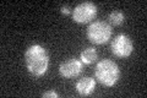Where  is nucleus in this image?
Instances as JSON below:
<instances>
[{
    "label": "nucleus",
    "mask_w": 147,
    "mask_h": 98,
    "mask_svg": "<svg viewBox=\"0 0 147 98\" xmlns=\"http://www.w3.org/2000/svg\"><path fill=\"white\" fill-rule=\"evenodd\" d=\"M97 58H98V54L96 52V49L92 48V47L84 49L80 54V60L82 62V64H86V65L93 64L97 60Z\"/></svg>",
    "instance_id": "8"
},
{
    "label": "nucleus",
    "mask_w": 147,
    "mask_h": 98,
    "mask_svg": "<svg viewBox=\"0 0 147 98\" xmlns=\"http://www.w3.org/2000/svg\"><path fill=\"white\" fill-rule=\"evenodd\" d=\"M71 15L76 23H88L97 16V6L90 1L81 3L74 9Z\"/></svg>",
    "instance_id": "4"
},
{
    "label": "nucleus",
    "mask_w": 147,
    "mask_h": 98,
    "mask_svg": "<svg viewBox=\"0 0 147 98\" xmlns=\"http://www.w3.org/2000/svg\"><path fill=\"white\" fill-rule=\"evenodd\" d=\"M110 50L118 58H127L134 52V43L126 34H119L113 39Z\"/></svg>",
    "instance_id": "5"
},
{
    "label": "nucleus",
    "mask_w": 147,
    "mask_h": 98,
    "mask_svg": "<svg viewBox=\"0 0 147 98\" xmlns=\"http://www.w3.org/2000/svg\"><path fill=\"white\" fill-rule=\"evenodd\" d=\"M44 98H58L59 95L57 92H54V91H48V92H44L43 95H42Z\"/></svg>",
    "instance_id": "10"
},
{
    "label": "nucleus",
    "mask_w": 147,
    "mask_h": 98,
    "mask_svg": "<svg viewBox=\"0 0 147 98\" xmlns=\"http://www.w3.org/2000/svg\"><path fill=\"white\" fill-rule=\"evenodd\" d=\"M94 77L103 86L112 87L118 82L120 77V70L117 63L109 59H103L96 65Z\"/></svg>",
    "instance_id": "2"
},
{
    "label": "nucleus",
    "mask_w": 147,
    "mask_h": 98,
    "mask_svg": "<svg viewBox=\"0 0 147 98\" xmlns=\"http://www.w3.org/2000/svg\"><path fill=\"white\" fill-rule=\"evenodd\" d=\"M25 65L27 71L33 77H40L48 71L49 54L44 47L33 44L25 52Z\"/></svg>",
    "instance_id": "1"
},
{
    "label": "nucleus",
    "mask_w": 147,
    "mask_h": 98,
    "mask_svg": "<svg viewBox=\"0 0 147 98\" xmlns=\"http://www.w3.org/2000/svg\"><path fill=\"white\" fill-rule=\"evenodd\" d=\"M112 37V26L103 21H94L87 28V38L93 44H104Z\"/></svg>",
    "instance_id": "3"
},
{
    "label": "nucleus",
    "mask_w": 147,
    "mask_h": 98,
    "mask_svg": "<svg viewBox=\"0 0 147 98\" xmlns=\"http://www.w3.org/2000/svg\"><path fill=\"white\" fill-rule=\"evenodd\" d=\"M82 72V62L76 58H70L59 65V74L64 78H72Z\"/></svg>",
    "instance_id": "6"
},
{
    "label": "nucleus",
    "mask_w": 147,
    "mask_h": 98,
    "mask_svg": "<svg viewBox=\"0 0 147 98\" xmlns=\"http://www.w3.org/2000/svg\"><path fill=\"white\" fill-rule=\"evenodd\" d=\"M70 12H71V9L69 6H63L61 7V14H63V15H69Z\"/></svg>",
    "instance_id": "11"
},
{
    "label": "nucleus",
    "mask_w": 147,
    "mask_h": 98,
    "mask_svg": "<svg viewBox=\"0 0 147 98\" xmlns=\"http://www.w3.org/2000/svg\"><path fill=\"white\" fill-rule=\"evenodd\" d=\"M108 20H109V23L113 26H120L124 23L125 21V16L121 11H113L112 14H109L108 16Z\"/></svg>",
    "instance_id": "9"
},
{
    "label": "nucleus",
    "mask_w": 147,
    "mask_h": 98,
    "mask_svg": "<svg viewBox=\"0 0 147 98\" xmlns=\"http://www.w3.org/2000/svg\"><path fill=\"white\" fill-rule=\"evenodd\" d=\"M75 88H76V91H77V93H79L80 96L87 97V96H90L91 93L94 91L96 81L92 77H88V76L82 77V78H80V80L76 82Z\"/></svg>",
    "instance_id": "7"
}]
</instances>
